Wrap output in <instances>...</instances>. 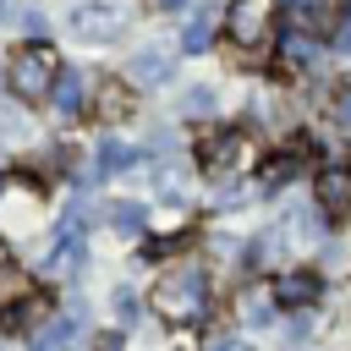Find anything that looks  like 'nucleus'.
Here are the masks:
<instances>
[{"label":"nucleus","instance_id":"f257e3e1","mask_svg":"<svg viewBox=\"0 0 351 351\" xmlns=\"http://www.w3.org/2000/svg\"><path fill=\"white\" fill-rule=\"evenodd\" d=\"M154 307L176 324H197L208 313V280H203V263H176L159 285H154Z\"/></svg>","mask_w":351,"mask_h":351},{"label":"nucleus","instance_id":"0eeeda50","mask_svg":"<svg viewBox=\"0 0 351 351\" xmlns=\"http://www.w3.org/2000/svg\"><path fill=\"white\" fill-rule=\"evenodd\" d=\"M132 165H137V148H126L121 137H104V143H99V159H93V170H88V181L121 176V170H132Z\"/></svg>","mask_w":351,"mask_h":351},{"label":"nucleus","instance_id":"dca6fc26","mask_svg":"<svg viewBox=\"0 0 351 351\" xmlns=\"http://www.w3.org/2000/svg\"><path fill=\"white\" fill-rule=\"evenodd\" d=\"M296 165H302V154H274V159L263 165V186H280V181H291V176H296Z\"/></svg>","mask_w":351,"mask_h":351},{"label":"nucleus","instance_id":"6ab92c4d","mask_svg":"<svg viewBox=\"0 0 351 351\" xmlns=\"http://www.w3.org/2000/svg\"><path fill=\"white\" fill-rule=\"evenodd\" d=\"M335 110H340V121H346V126H351V88H346V93H340V104H335Z\"/></svg>","mask_w":351,"mask_h":351},{"label":"nucleus","instance_id":"9b49d317","mask_svg":"<svg viewBox=\"0 0 351 351\" xmlns=\"http://www.w3.org/2000/svg\"><path fill=\"white\" fill-rule=\"evenodd\" d=\"M77 258H82V236H60V241H55V252L44 258V274H71V269H77Z\"/></svg>","mask_w":351,"mask_h":351},{"label":"nucleus","instance_id":"1a4fd4ad","mask_svg":"<svg viewBox=\"0 0 351 351\" xmlns=\"http://www.w3.org/2000/svg\"><path fill=\"white\" fill-rule=\"evenodd\" d=\"M236 154H241V132H214V137L203 143V170H214V176H230Z\"/></svg>","mask_w":351,"mask_h":351},{"label":"nucleus","instance_id":"20e7f679","mask_svg":"<svg viewBox=\"0 0 351 351\" xmlns=\"http://www.w3.org/2000/svg\"><path fill=\"white\" fill-rule=\"evenodd\" d=\"M225 33H230L241 49L263 44V33H269V5H263V0H236V5L225 11Z\"/></svg>","mask_w":351,"mask_h":351},{"label":"nucleus","instance_id":"6e6552de","mask_svg":"<svg viewBox=\"0 0 351 351\" xmlns=\"http://www.w3.org/2000/svg\"><path fill=\"white\" fill-rule=\"evenodd\" d=\"M274 302H285V307H307V302H318V274H307V269L280 274V280H274Z\"/></svg>","mask_w":351,"mask_h":351},{"label":"nucleus","instance_id":"9d476101","mask_svg":"<svg viewBox=\"0 0 351 351\" xmlns=\"http://www.w3.org/2000/svg\"><path fill=\"white\" fill-rule=\"evenodd\" d=\"M214 27H219V16H214V11H197V16L186 22V38H181V49H186V55H203V49L214 44Z\"/></svg>","mask_w":351,"mask_h":351},{"label":"nucleus","instance_id":"f03ea898","mask_svg":"<svg viewBox=\"0 0 351 351\" xmlns=\"http://www.w3.org/2000/svg\"><path fill=\"white\" fill-rule=\"evenodd\" d=\"M5 82H11L16 99H44V93H55V82H60V60H55V49H49V44H27V49H16V55L5 60Z\"/></svg>","mask_w":351,"mask_h":351},{"label":"nucleus","instance_id":"4468645a","mask_svg":"<svg viewBox=\"0 0 351 351\" xmlns=\"http://www.w3.org/2000/svg\"><path fill=\"white\" fill-rule=\"evenodd\" d=\"M66 115H77V104H82V77L77 71H60V82H55V93H49Z\"/></svg>","mask_w":351,"mask_h":351},{"label":"nucleus","instance_id":"423d86ee","mask_svg":"<svg viewBox=\"0 0 351 351\" xmlns=\"http://www.w3.org/2000/svg\"><path fill=\"white\" fill-rule=\"evenodd\" d=\"M126 82H137V88H159V82H170V55H165V49H137L132 66H126Z\"/></svg>","mask_w":351,"mask_h":351},{"label":"nucleus","instance_id":"ddd939ff","mask_svg":"<svg viewBox=\"0 0 351 351\" xmlns=\"http://www.w3.org/2000/svg\"><path fill=\"white\" fill-rule=\"evenodd\" d=\"M71 340H77V318H55V324L38 335V346H33V351H66Z\"/></svg>","mask_w":351,"mask_h":351},{"label":"nucleus","instance_id":"f3484780","mask_svg":"<svg viewBox=\"0 0 351 351\" xmlns=\"http://www.w3.org/2000/svg\"><path fill=\"white\" fill-rule=\"evenodd\" d=\"M186 110H192V115L214 110V93H208V88H192V93H186Z\"/></svg>","mask_w":351,"mask_h":351},{"label":"nucleus","instance_id":"5701e85b","mask_svg":"<svg viewBox=\"0 0 351 351\" xmlns=\"http://www.w3.org/2000/svg\"><path fill=\"white\" fill-rule=\"evenodd\" d=\"M5 11H11V0H0V22H5Z\"/></svg>","mask_w":351,"mask_h":351},{"label":"nucleus","instance_id":"aec40b11","mask_svg":"<svg viewBox=\"0 0 351 351\" xmlns=\"http://www.w3.org/2000/svg\"><path fill=\"white\" fill-rule=\"evenodd\" d=\"M93 351H121V340H115V335H104V340H93Z\"/></svg>","mask_w":351,"mask_h":351},{"label":"nucleus","instance_id":"a211bd4d","mask_svg":"<svg viewBox=\"0 0 351 351\" xmlns=\"http://www.w3.org/2000/svg\"><path fill=\"white\" fill-rule=\"evenodd\" d=\"M115 313H121V318H137V296H132V291H115Z\"/></svg>","mask_w":351,"mask_h":351},{"label":"nucleus","instance_id":"b1692460","mask_svg":"<svg viewBox=\"0 0 351 351\" xmlns=\"http://www.w3.org/2000/svg\"><path fill=\"white\" fill-rule=\"evenodd\" d=\"M0 258H5V241H0Z\"/></svg>","mask_w":351,"mask_h":351},{"label":"nucleus","instance_id":"f8f14e48","mask_svg":"<svg viewBox=\"0 0 351 351\" xmlns=\"http://www.w3.org/2000/svg\"><path fill=\"white\" fill-rule=\"evenodd\" d=\"M126 104H132L126 82H104V88H99V115H104V121H121V115H126Z\"/></svg>","mask_w":351,"mask_h":351},{"label":"nucleus","instance_id":"2eb2a0df","mask_svg":"<svg viewBox=\"0 0 351 351\" xmlns=\"http://www.w3.org/2000/svg\"><path fill=\"white\" fill-rule=\"evenodd\" d=\"M143 203H110V225L121 230V236H132V230H143Z\"/></svg>","mask_w":351,"mask_h":351},{"label":"nucleus","instance_id":"39448f33","mask_svg":"<svg viewBox=\"0 0 351 351\" xmlns=\"http://www.w3.org/2000/svg\"><path fill=\"white\" fill-rule=\"evenodd\" d=\"M313 197H318L324 219H340V214L351 208V170H346V165H329V170H318V181H313Z\"/></svg>","mask_w":351,"mask_h":351},{"label":"nucleus","instance_id":"412c9836","mask_svg":"<svg viewBox=\"0 0 351 351\" xmlns=\"http://www.w3.org/2000/svg\"><path fill=\"white\" fill-rule=\"evenodd\" d=\"M159 5H165V11H186L192 0H159Z\"/></svg>","mask_w":351,"mask_h":351},{"label":"nucleus","instance_id":"7ed1b4c3","mask_svg":"<svg viewBox=\"0 0 351 351\" xmlns=\"http://www.w3.org/2000/svg\"><path fill=\"white\" fill-rule=\"evenodd\" d=\"M71 27H77L82 38H93V44H110V38L126 33V11L110 5V0H88V5L71 11Z\"/></svg>","mask_w":351,"mask_h":351},{"label":"nucleus","instance_id":"4be33fe9","mask_svg":"<svg viewBox=\"0 0 351 351\" xmlns=\"http://www.w3.org/2000/svg\"><path fill=\"white\" fill-rule=\"evenodd\" d=\"M340 49H346V55H351V27H346V33H340Z\"/></svg>","mask_w":351,"mask_h":351}]
</instances>
